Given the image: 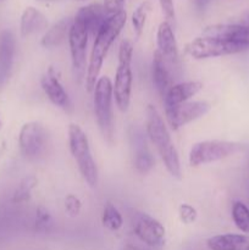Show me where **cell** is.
Listing matches in <instances>:
<instances>
[{"mask_svg":"<svg viewBox=\"0 0 249 250\" xmlns=\"http://www.w3.org/2000/svg\"><path fill=\"white\" fill-rule=\"evenodd\" d=\"M94 114L103 138L109 144L115 141V122L112 112V82L107 76H103L95 83L93 90Z\"/></svg>","mask_w":249,"mask_h":250,"instance_id":"4","label":"cell"},{"mask_svg":"<svg viewBox=\"0 0 249 250\" xmlns=\"http://www.w3.org/2000/svg\"><path fill=\"white\" fill-rule=\"evenodd\" d=\"M0 1H4V0H0Z\"/></svg>","mask_w":249,"mask_h":250,"instance_id":"39","label":"cell"},{"mask_svg":"<svg viewBox=\"0 0 249 250\" xmlns=\"http://www.w3.org/2000/svg\"><path fill=\"white\" fill-rule=\"evenodd\" d=\"M247 50H249L248 44L204 36L193 39L186 45V53L194 60L233 55V54L244 53Z\"/></svg>","mask_w":249,"mask_h":250,"instance_id":"6","label":"cell"},{"mask_svg":"<svg viewBox=\"0 0 249 250\" xmlns=\"http://www.w3.org/2000/svg\"><path fill=\"white\" fill-rule=\"evenodd\" d=\"M156 44H158V53L165 59L170 67H180V53H178L177 41L173 33L172 26L167 21H164L159 24L156 32Z\"/></svg>","mask_w":249,"mask_h":250,"instance_id":"13","label":"cell"},{"mask_svg":"<svg viewBox=\"0 0 249 250\" xmlns=\"http://www.w3.org/2000/svg\"><path fill=\"white\" fill-rule=\"evenodd\" d=\"M50 146L49 132L41 122H27L19 134V146L22 155L28 160L43 158Z\"/></svg>","mask_w":249,"mask_h":250,"instance_id":"8","label":"cell"},{"mask_svg":"<svg viewBox=\"0 0 249 250\" xmlns=\"http://www.w3.org/2000/svg\"><path fill=\"white\" fill-rule=\"evenodd\" d=\"M65 210L71 217H77L82 211V202L75 194H67L65 198Z\"/></svg>","mask_w":249,"mask_h":250,"instance_id":"29","label":"cell"},{"mask_svg":"<svg viewBox=\"0 0 249 250\" xmlns=\"http://www.w3.org/2000/svg\"><path fill=\"white\" fill-rule=\"evenodd\" d=\"M37 183H38V180H37L36 176H26L15 189L11 199L12 203L14 204H23V203L28 202L31 199L34 188L37 187Z\"/></svg>","mask_w":249,"mask_h":250,"instance_id":"24","label":"cell"},{"mask_svg":"<svg viewBox=\"0 0 249 250\" xmlns=\"http://www.w3.org/2000/svg\"><path fill=\"white\" fill-rule=\"evenodd\" d=\"M120 250H155V249H150V248H142V247L137 246V244L133 243H126L122 246V248Z\"/></svg>","mask_w":249,"mask_h":250,"instance_id":"32","label":"cell"},{"mask_svg":"<svg viewBox=\"0 0 249 250\" xmlns=\"http://www.w3.org/2000/svg\"><path fill=\"white\" fill-rule=\"evenodd\" d=\"M107 17L109 16L105 12L104 6L94 2L81 7L73 19L83 24L89 36H97Z\"/></svg>","mask_w":249,"mask_h":250,"instance_id":"16","label":"cell"},{"mask_svg":"<svg viewBox=\"0 0 249 250\" xmlns=\"http://www.w3.org/2000/svg\"><path fill=\"white\" fill-rule=\"evenodd\" d=\"M37 1H42V2H56V1H62V0H37Z\"/></svg>","mask_w":249,"mask_h":250,"instance_id":"35","label":"cell"},{"mask_svg":"<svg viewBox=\"0 0 249 250\" xmlns=\"http://www.w3.org/2000/svg\"><path fill=\"white\" fill-rule=\"evenodd\" d=\"M133 232L137 238L150 249H159L165 243V227L145 212L134 215Z\"/></svg>","mask_w":249,"mask_h":250,"instance_id":"11","label":"cell"},{"mask_svg":"<svg viewBox=\"0 0 249 250\" xmlns=\"http://www.w3.org/2000/svg\"><path fill=\"white\" fill-rule=\"evenodd\" d=\"M54 229V220L50 211L43 205H39L36 210L34 217V229L38 233H49Z\"/></svg>","mask_w":249,"mask_h":250,"instance_id":"26","label":"cell"},{"mask_svg":"<svg viewBox=\"0 0 249 250\" xmlns=\"http://www.w3.org/2000/svg\"><path fill=\"white\" fill-rule=\"evenodd\" d=\"M124 0H104L103 2V6H104L105 12H106L107 16H111V15L117 14L119 11L124 10Z\"/></svg>","mask_w":249,"mask_h":250,"instance_id":"30","label":"cell"},{"mask_svg":"<svg viewBox=\"0 0 249 250\" xmlns=\"http://www.w3.org/2000/svg\"><path fill=\"white\" fill-rule=\"evenodd\" d=\"M68 146L83 180L90 188H97L99 183V173L90 151L89 141L84 131L76 124L68 126Z\"/></svg>","mask_w":249,"mask_h":250,"instance_id":"3","label":"cell"},{"mask_svg":"<svg viewBox=\"0 0 249 250\" xmlns=\"http://www.w3.org/2000/svg\"><path fill=\"white\" fill-rule=\"evenodd\" d=\"M203 89V83L199 81H187L173 84L165 97L163 98L164 107L176 106L192 99Z\"/></svg>","mask_w":249,"mask_h":250,"instance_id":"18","label":"cell"},{"mask_svg":"<svg viewBox=\"0 0 249 250\" xmlns=\"http://www.w3.org/2000/svg\"><path fill=\"white\" fill-rule=\"evenodd\" d=\"M160 2V7L163 10L164 15L168 21H173L175 20V5H173V0H159Z\"/></svg>","mask_w":249,"mask_h":250,"instance_id":"31","label":"cell"},{"mask_svg":"<svg viewBox=\"0 0 249 250\" xmlns=\"http://www.w3.org/2000/svg\"><path fill=\"white\" fill-rule=\"evenodd\" d=\"M149 12H150V4L148 1H143L136 7V10L132 14V27H133L134 33L138 37H141V34L143 33L146 19L149 16Z\"/></svg>","mask_w":249,"mask_h":250,"instance_id":"27","label":"cell"},{"mask_svg":"<svg viewBox=\"0 0 249 250\" xmlns=\"http://www.w3.org/2000/svg\"><path fill=\"white\" fill-rule=\"evenodd\" d=\"M172 71V68L158 53V50L154 51L153 62H151V77H153L154 85L161 98L165 97L166 93L173 85Z\"/></svg>","mask_w":249,"mask_h":250,"instance_id":"17","label":"cell"},{"mask_svg":"<svg viewBox=\"0 0 249 250\" xmlns=\"http://www.w3.org/2000/svg\"><path fill=\"white\" fill-rule=\"evenodd\" d=\"M126 21V11L121 10L117 14L107 17L100 31L95 36L92 53H90L89 63H88L87 67V76H85V89L88 93H93V90H94L95 83L99 80V73L102 70L103 62H104L112 43L116 41L117 37L124 29Z\"/></svg>","mask_w":249,"mask_h":250,"instance_id":"1","label":"cell"},{"mask_svg":"<svg viewBox=\"0 0 249 250\" xmlns=\"http://www.w3.org/2000/svg\"><path fill=\"white\" fill-rule=\"evenodd\" d=\"M16 53V39L9 29L0 32V89L4 88L11 75Z\"/></svg>","mask_w":249,"mask_h":250,"instance_id":"14","label":"cell"},{"mask_svg":"<svg viewBox=\"0 0 249 250\" xmlns=\"http://www.w3.org/2000/svg\"><path fill=\"white\" fill-rule=\"evenodd\" d=\"M145 131L148 138L158 150L166 170L172 177L181 180L182 177V170H181L180 156H178L177 149L175 144L171 141L170 132L167 126L164 122L163 116L159 114L155 106L148 105L146 107V120H145Z\"/></svg>","mask_w":249,"mask_h":250,"instance_id":"2","label":"cell"},{"mask_svg":"<svg viewBox=\"0 0 249 250\" xmlns=\"http://www.w3.org/2000/svg\"><path fill=\"white\" fill-rule=\"evenodd\" d=\"M41 85L43 92L45 93L46 98L53 103L55 106L61 109L62 111L71 114L73 112V104L68 93L63 88L60 81L58 71L50 66L45 73L41 78Z\"/></svg>","mask_w":249,"mask_h":250,"instance_id":"12","label":"cell"},{"mask_svg":"<svg viewBox=\"0 0 249 250\" xmlns=\"http://www.w3.org/2000/svg\"><path fill=\"white\" fill-rule=\"evenodd\" d=\"M78 1H88V0H78Z\"/></svg>","mask_w":249,"mask_h":250,"instance_id":"38","label":"cell"},{"mask_svg":"<svg viewBox=\"0 0 249 250\" xmlns=\"http://www.w3.org/2000/svg\"><path fill=\"white\" fill-rule=\"evenodd\" d=\"M210 104L204 100L186 102L176 106H165V117L172 131L182 128L186 125L205 116L210 111Z\"/></svg>","mask_w":249,"mask_h":250,"instance_id":"10","label":"cell"},{"mask_svg":"<svg viewBox=\"0 0 249 250\" xmlns=\"http://www.w3.org/2000/svg\"><path fill=\"white\" fill-rule=\"evenodd\" d=\"M133 138V166L139 175H148L155 165V159L146 146L145 139L141 133L132 136Z\"/></svg>","mask_w":249,"mask_h":250,"instance_id":"19","label":"cell"},{"mask_svg":"<svg viewBox=\"0 0 249 250\" xmlns=\"http://www.w3.org/2000/svg\"><path fill=\"white\" fill-rule=\"evenodd\" d=\"M88 38H89V34H88L87 29L83 27L82 23L73 19L67 39L68 44H70L73 76L78 83H82L87 76Z\"/></svg>","mask_w":249,"mask_h":250,"instance_id":"9","label":"cell"},{"mask_svg":"<svg viewBox=\"0 0 249 250\" xmlns=\"http://www.w3.org/2000/svg\"><path fill=\"white\" fill-rule=\"evenodd\" d=\"M48 27V19L44 16L43 12L37 10L36 7L28 6L22 12L21 21H20V32L23 38L39 33Z\"/></svg>","mask_w":249,"mask_h":250,"instance_id":"20","label":"cell"},{"mask_svg":"<svg viewBox=\"0 0 249 250\" xmlns=\"http://www.w3.org/2000/svg\"><path fill=\"white\" fill-rule=\"evenodd\" d=\"M1 127H2V122H1V120H0V129H1Z\"/></svg>","mask_w":249,"mask_h":250,"instance_id":"37","label":"cell"},{"mask_svg":"<svg viewBox=\"0 0 249 250\" xmlns=\"http://www.w3.org/2000/svg\"><path fill=\"white\" fill-rule=\"evenodd\" d=\"M203 36L226 39L249 45V26L242 23L211 24L203 29Z\"/></svg>","mask_w":249,"mask_h":250,"instance_id":"15","label":"cell"},{"mask_svg":"<svg viewBox=\"0 0 249 250\" xmlns=\"http://www.w3.org/2000/svg\"><path fill=\"white\" fill-rule=\"evenodd\" d=\"M210 250H249V234H217L207 241Z\"/></svg>","mask_w":249,"mask_h":250,"instance_id":"21","label":"cell"},{"mask_svg":"<svg viewBox=\"0 0 249 250\" xmlns=\"http://www.w3.org/2000/svg\"><path fill=\"white\" fill-rule=\"evenodd\" d=\"M232 220L237 229L243 233H249V208L242 202H234L232 205Z\"/></svg>","mask_w":249,"mask_h":250,"instance_id":"25","label":"cell"},{"mask_svg":"<svg viewBox=\"0 0 249 250\" xmlns=\"http://www.w3.org/2000/svg\"><path fill=\"white\" fill-rule=\"evenodd\" d=\"M72 21L73 19L65 17V19H61L60 21L56 22L54 26H51L42 38V46L46 49H54L60 46L65 42V39L68 38V32H70Z\"/></svg>","mask_w":249,"mask_h":250,"instance_id":"22","label":"cell"},{"mask_svg":"<svg viewBox=\"0 0 249 250\" xmlns=\"http://www.w3.org/2000/svg\"><path fill=\"white\" fill-rule=\"evenodd\" d=\"M241 149V146L234 142L227 141H202L190 148L188 161L193 167L208 165L233 155Z\"/></svg>","mask_w":249,"mask_h":250,"instance_id":"7","label":"cell"},{"mask_svg":"<svg viewBox=\"0 0 249 250\" xmlns=\"http://www.w3.org/2000/svg\"><path fill=\"white\" fill-rule=\"evenodd\" d=\"M209 1L210 0H195V6L198 7V10H203Z\"/></svg>","mask_w":249,"mask_h":250,"instance_id":"33","label":"cell"},{"mask_svg":"<svg viewBox=\"0 0 249 250\" xmlns=\"http://www.w3.org/2000/svg\"><path fill=\"white\" fill-rule=\"evenodd\" d=\"M102 224L105 229L112 232L119 231L124 226V217L120 210L111 202H106L103 208Z\"/></svg>","mask_w":249,"mask_h":250,"instance_id":"23","label":"cell"},{"mask_svg":"<svg viewBox=\"0 0 249 250\" xmlns=\"http://www.w3.org/2000/svg\"><path fill=\"white\" fill-rule=\"evenodd\" d=\"M132 58H133V44L128 39H124L120 44L119 63L115 75V82L112 84V94L121 112H126L131 103L132 82H133L131 67Z\"/></svg>","mask_w":249,"mask_h":250,"instance_id":"5","label":"cell"},{"mask_svg":"<svg viewBox=\"0 0 249 250\" xmlns=\"http://www.w3.org/2000/svg\"><path fill=\"white\" fill-rule=\"evenodd\" d=\"M246 192H247V199H248V203H249V181L246 185Z\"/></svg>","mask_w":249,"mask_h":250,"instance_id":"34","label":"cell"},{"mask_svg":"<svg viewBox=\"0 0 249 250\" xmlns=\"http://www.w3.org/2000/svg\"><path fill=\"white\" fill-rule=\"evenodd\" d=\"M178 217H180L181 222H183L185 225H190L197 220L198 211L193 205L183 203L178 208Z\"/></svg>","mask_w":249,"mask_h":250,"instance_id":"28","label":"cell"},{"mask_svg":"<svg viewBox=\"0 0 249 250\" xmlns=\"http://www.w3.org/2000/svg\"><path fill=\"white\" fill-rule=\"evenodd\" d=\"M4 150H5V144H2V146H0V156L2 155V153H4Z\"/></svg>","mask_w":249,"mask_h":250,"instance_id":"36","label":"cell"}]
</instances>
